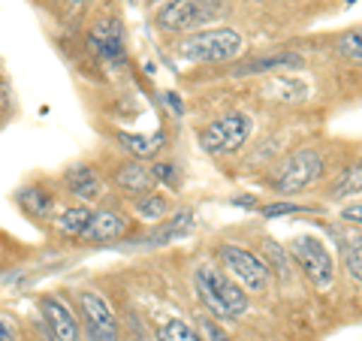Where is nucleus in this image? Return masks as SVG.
Listing matches in <instances>:
<instances>
[{
    "instance_id": "nucleus-9",
    "label": "nucleus",
    "mask_w": 362,
    "mask_h": 341,
    "mask_svg": "<svg viewBox=\"0 0 362 341\" xmlns=\"http://www.w3.org/2000/svg\"><path fill=\"white\" fill-rule=\"evenodd\" d=\"M40 314L54 341H82V326H78V317L66 299L54 296V293H45L40 299Z\"/></svg>"
},
{
    "instance_id": "nucleus-8",
    "label": "nucleus",
    "mask_w": 362,
    "mask_h": 341,
    "mask_svg": "<svg viewBox=\"0 0 362 341\" xmlns=\"http://www.w3.org/2000/svg\"><path fill=\"white\" fill-rule=\"evenodd\" d=\"M223 269H230V278L247 293H263L269 287V266L254 251H245L239 245H221Z\"/></svg>"
},
{
    "instance_id": "nucleus-17",
    "label": "nucleus",
    "mask_w": 362,
    "mask_h": 341,
    "mask_svg": "<svg viewBox=\"0 0 362 341\" xmlns=\"http://www.w3.org/2000/svg\"><path fill=\"white\" fill-rule=\"evenodd\" d=\"M190 230H194V212L185 209V212L173 214V221H163L148 238H145V242H148V245H169V242L185 238Z\"/></svg>"
},
{
    "instance_id": "nucleus-20",
    "label": "nucleus",
    "mask_w": 362,
    "mask_h": 341,
    "mask_svg": "<svg viewBox=\"0 0 362 341\" xmlns=\"http://www.w3.org/2000/svg\"><path fill=\"white\" fill-rule=\"evenodd\" d=\"M275 67H302V58L299 54H290V52H281V54H272V58H263V61H251L245 67H235V76L263 73V70H275Z\"/></svg>"
},
{
    "instance_id": "nucleus-18",
    "label": "nucleus",
    "mask_w": 362,
    "mask_h": 341,
    "mask_svg": "<svg viewBox=\"0 0 362 341\" xmlns=\"http://www.w3.org/2000/svg\"><path fill=\"white\" fill-rule=\"evenodd\" d=\"M133 212L139 214L142 221H163L166 212H169V200L157 190H145L133 200Z\"/></svg>"
},
{
    "instance_id": "nucleus-5",
    "label": "nucleus",
    "mask_w": 362,
    "mask_h": 341,
    "mask_svg": "<svg viewBox=\"0 0 362 341\" xmlns=\"http://www.w3.org/2000/svg\"><path fill=\"white\" fill-rule=\"evenodd\" d=\"M290 254L296 257V263L302 266L305 278H308L317 290L332 287L335 281V260L317 236H296L290 242Z\"/></svg>"
},
{
    "instance_id": "nucleus-13",
    "label": "nucleus",
    "mask_w": 362,
    "mask_h": 341,
    "mask_svg": "<svg viewBox=\"0 0 362 341\" xmlns=\"http://www.w3.org/2000/svg\"><path fill=\"white\" fill-rule=\"evenodd\" d=\"M64 185L76 200H82V202H97L100 197H103V181H100V175L85 163L66 169Z\"/></svg>"
},
{
    "instance_id": "nucleus-10",
    "label": "nucleus",
    "mask_w": 362,
    "mask_h": 341,
    "mask_svg": "<svg viewBox=\"0 0 362 341\" xmlns=\"http://www.w3.org/2000/svg\"><path fill=\"white\" fill-rule=\"evenodd\" d=\"M88 45L97 58H103L106 64H121L127 58V42H124V25L118 18H103L97 21L88 33Z\"/></svg>"
},
{
    "instance_id": "nucleus-23",
    "label": "nucleus",
    "mask_w": 362,
    "mask_h": 341,
    "mask_svg": "<svg viewBox=\"0 0 362 341\" xmlns=\"http://www.w3.org/2000/svg\"><path fill=\"white\" fill-rule=\"evenodd\" d=\"M194 329H197L199 341H233V338H230V333H226V329H221V326L214 323L211 317H206V314H199V317H197Z\"/></svg>"
},
{
    "instance_id": "nucleus-7",
    "label": "nucleus",
    "mask_w": 362,
    "mask_h": 341,
    "mask_svg": "<svg viewBox=\"0 0 362 341\" xmlns=\"http://www.w3.org/2000/svg\"><path fill=\"white\" fill-rule=\"evenodd\" d=\"M76 302H78V314H82V320H85L88 341H121L118 338V317L97 290H78Z\"/></svg>"
},
{
    "instance_id": "nucleus-19",
    "label": "nucleus",
    "mask_w": 362,
    "mask_h": 341,
    "mask_svg": "<svg viewBox=\"0 0 362 341\" xmlns=\"http://www.w3.org/2000/svg\"><path fill=\"white\" fill-rule=\"evenodd\" d=\"M157 341H199L197 329L181 317H163L157 323Z\"/></svg>"
},
{
    "instance_id": "nucleus-24",
    "label": "nucleus",
    "mask_w": 362,
    "mask_h": 341,
    "mask_svg": "<svg viewBox=\"0 0 362 341\" xmlns=\"http://www.w3.org/2000/svg\"><path fill=\"white\" fill-rule=\"evenodd\" d=\"M338 52H341L344 58L359 61L362 49H359V30H356V28H354V30H347V33H341V40H338Z\"/></svg>"
},
{
    "instance_id": "nucleus-3",
    "label": "nucleus",
    "mask_w": 362,
    "mask_h": 341,
    "mask_svg": "<svg viewBox=\"0 0 362 341\" xmlns=\"http://www.w3.org/2000/svg\"><path fill=\"white\" fill-rule=\"evenodd\" d=\"M221 13H223V0H166L163 6H157L154 21L163 30L187 33L221 18Z\"/></svg>"
},
{
    "instance_id": "nucleus-30",
    "label": "nucleus",
    "mask_w": 362,
    "mask_h": 341,
    "mask_svg": "<svg viewBox=\"0 0 362 341\" xmlns=\"http://www.w3.org/2000/svg\"><path fill=\"white\" fill-rule=\"evenodd\" d=\"M70 4H85V0H70Z\"/></svg>"
},
{
    "instance_id": "nucleus-16",
    "label": "nucleus",
    "mask_w": 362,
    "mask_h": 341,
    "mask_svg": "<svg viewBox=\"0 0 362 341\" xmlns=\"http://www.w3.org/2000/svg\"><path fill=\"white\" fill-rule=\"evenodd\" d=\"M90 214H94V209L90 206H70V209H61L54 212V230H58L61 236H70V238H82L88 224H90Z\"/></svg>"
},
{
    "instance_id": "nucleus-21",
    "label": "nucleus",
    "mask_w": 362,
    "mask_h": 341,
    "mask_svg": "<svg viewBox=\"0 0 362 341\" xmlns=\"http://www.w3.org/2000/svg\"><path fill=\"white\" fill-rule=\"evenodd\" d=\"M344 269H347V275L354 278V284L362 281V242H359V236L350 238L347 248H344Z\"/></svg>"
},
{
    "instance_id": "nucleus-4",
    "label": "nucleus",
    "mask_w": 362,
    "mask_h": 341,
    "mask_svg": "<svg viewBox=\"0 0 362 341\" xmlns=\"http://www.w3.org/2000/svg\"><path fill=\"white\" fill-rule=\"evenodd\" d=\"M320 175H323V157H320V151L299 149V151H293L287 161L278 166L275 178H272V187H275L281 197H293V193L308 190Z\"/></svg>"
},
{
    "instance_id": "nucleus-15",
    "label": "nucleus",
    "mask_w": 362,
    "mask_h": 341,
    "mask_svg": "<svg viewBox=\"0 0 362 341\" xmlns=\"http://www.w3.org/2000/svg\"><path fill=\"white\" fill-rule=\"evenodd\" d=\"M118 145L127 154H133V161H145V157H157L166 145L163 133H118Z\"/></svg>"
},
{
    "instance_id": "nucleus-22",
    "label": "nucleus",
    "mask_w": 362,
    "mask_h": 341,
    "mask_svg": "<svg viewBox=\"0 0 362 341\" xmlns=\"http://www.w3.org/2000/svg\"><path fill=\"white\" fill-rule=\"evenodd\" d=\"M359 185H362V175H359V166L347 169L341 175V181L332 187V200H347V197H359Z\"/></svg>"
},
{
    "instance_id": "nucleus-25",
    "label": "nucleus",
    "mask_w": 362,
    "mask_h": 341,
    "mask_svg": "<svg viewBox=\"0 0 362 341\" xmlns=\"http://www.w3.org/2000/svg\"><path fill=\"white\" fill-rule=\"evenodd\" d=\"M151 178H154V185H169V187H178L181 185V178L175 175V166L173 163H154L151 166Z\"/></svg>"
},
{
    "instance_id": "nucleus-11",
    "label": "nucleus",
    "mask_w": 362,
    "mask_h": 341,
    "mask_svg": "<svg viewBox=\"0 0 362 341\" xmlns=\"http://www.w3.org/2000/svg\"><path fill=\"white\" fill-rule=\"evenodd\" d=\"M130 233V218L115 209H100L90 214V224L85 230V242H118Z\"/></svg>"
},
{
    "instance_id": "nucleus-26",
    "label": "nucleus",
    "mask_w": 362,
    "mask_h": 341,
    "mask_svg": "<svg viewBox=\"0 0 362 341\" xmlns=\"http://www.w3.org/2000/svg\"><path fill=\"white\" fill-rule=\"evenodd\" d=\"M259 212H263V218H287V214H299L302 206H296V202H269Z\"/></svg>"
},
{
    "instance_id": "nucleus-29",
    "label": "nucleus",
    "mask_w": 362,
    "mask_h": 341,
    "mask_svg": "<svg viewBox=\"0 0 362 341\" xmlns=\"http://www.w3.org/2000/svg\"><path fill=\"white\" fill-rule=\"evenodd\" d=\"M344 218L350 221V218H354V224H359V206H354V209H347L344 212Z\"/></svg>"
},
{
    "instance_id": "nucleus-6",
    "label": "nucleus",
    "mask_w": 362,
    "mask_h": 341,
    "mask_svg": "<svg viewBox=\"0 0 362 341\" xmlns=\"http://www.w3.org/2000/svg\"><path fill=\"white\" fill-rule=\"evenodd\" d=\"M251 130H254V124L245 112H230V115H221L218 121H211L199 133V145L209 154H233L247 142Z\"/></svg>"
},
{
    "instance_id": "nucleus-14",
    "label": "nucleus",
    "mask_w": 362,
    "mask_h": 341,
    "mask_svg": "<svg viewBox=\"0 0 362 341\" xmlns=\"http://www.w3.org/2000/svg\"><path fill=\"white\" fill-rule=\"evenodd\" d=\"M115 185L124 193H133V197H139V193H145V190H154L151 166H145L142 161H124L115 169Z\"/></svg>"
},
{
    "instance_id": "nucleus-1",
    "label": "nucleus",
    "mask_w": 362,
    "mask_h": 341,
    "mask_svg": "<svg viewBox=\"0 0 362 341\" xmlns=\"http://www.w3.org/2000/svg\"><path fill=\"white\" fill-rule=\"evenodd\" d=\"M194 287H197V296L202 302L211 317H221V320H235L247 311V293L235 284L223 269L211 266V263H202L194 272Z\"/></svg>"
},
{
    "instance_id": "nucleus-12",
    "label": "nucleus",
    "mask_w": 362,
    "mask_h": 341,
    "mask_svg": "<svg viewBox=\"0 0 362 341\" xmlns=\"http://www.w3.org/2000/svg\"><path fill=\"white\" fill-rule=\"evenodd\" d=\"M16 202L18 209L28 214L30 221H52L54 218V209H58V202H54V193L42 185H28L16 193Z\"/></svg>"
},
{
    "instance_id": "nucleus-2",
    "label": "nucleus",
    "mask_w": 362,
    "mask_h": 341,
    "mask_svg": "<svg viewBox=\"0 0 362 341\" xmlns=\"http://www.w3.org/2000/svg\"><path fill=\"white\" fill-rule=\"evenodd\" d=\"M178 58L194 64H223L242 52V33L235 28H211L197 30L178 42Z\"/></svg>"
},
{
    "instance_id": "nucleus-27",
    "label": "nucleus",
    "mask_w": 362,
    "mask_h": 341,
    "mask_svg": "<svg viewBox=\"0 0 362 341\" xmlns=\"http://www.w3.org/2000/svg\"><path fill=\"white\" fill-rule=\"evenodd\" d=\"M9 112H13V91H9V85L0 79V124H6Z\"/></svg>"
},
{
    "instance_id": "nucleus-28",
    "label": "nucleus",
    "mask_w": 362,
    "mask_h": 341,
    "mask_svg": "<svg viewBox=\"0 0 362 341\" xmlns=\"http://www.w3.org/2000/svg\"><path fill=\"white\" fill-rule=\"evenodd\" d=\"M0 341H16V329L9 326L4 317H0Z\"/></svg>"
}]
</instances>
